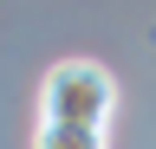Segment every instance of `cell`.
I'll return each mask as SVG.
<instances>
[{
    "instance_id": "obj_1",
    "label": "cell",
    "mask_w": 156,
    "mask_h": 149,
    "mask_svg": "<svg viewBox=\"0 0 156 149\" xmlns=\"http://www.w3.org/2000/svg\"><path fill=\"white\" fill-rule=\"evenodd\" d=\"M117 110V78L98 59H58L39 84V117L46 123H78V130H104Z\"/></svg>"
},
{
    "instance_id": "obj_2",
    "label": "cell",
    "mask_w": 156,
    "mask_h": 149,
    "mask_svg": "<svg viewBox=\"0 0 156 149\" xmlns=\"http://www.w3.org/2000/svg\"><path fill=\"white\" fill-rule=\"evenodd\" d=\"M33 149H104V130H78V123H46L39 117V143Z\"/></svg>"
}]
</instances>
